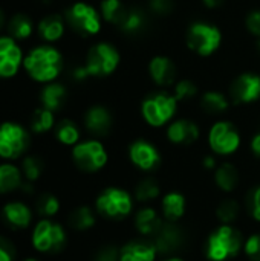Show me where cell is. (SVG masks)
I'll return each mask as SVG.
<instances>
[{"mask_svg":"<svg viewBox=\"0 0 260 261\" xmlns=\"http://www.w3.org/2000/svg\"><path fill=\"white\" fill-rule=\"evenodd\" d=\"M95 223V213L89 206H78L69 216V226L75 231H89Z\"/></svg>","mask_w":260,"mask_h":261,"instance_id":"cell-27","label":"cell"},{"mask_svg":"<svg viewBox=\"0 0 260 261\" xmlns=\"http://www.w3.org/2000/svg\"><path fill=\"white\" fill-rule=\"evenodd\" d=\"M162 261H185L184 258H181L179 255H172V257H164Z\"/></svg>","mask_w":260,"mask_h":261,"instance_id":"cell-48","label":"cell"},{"mask_svg":"<svg viewBox=\"0 0 260 261\" xmlns=\"http://www.w3.org/2000/svg\"><path fill=\"white\" fill-rule=\"evenodd\" d=\"M164 223V217L153 206H143L133 214V226L144 239H152Z\"/></svg>","mask_w":260,"mask_h":261,"instance_id":"cell-16","label":"cell"},{"mask_svg":"<svg viewBox=\"0 0 260 261\" xmlns=\"http://www.w3.org/2000/svg\"><path fill=\"white\" fill-rule=\"evenodd\" d=\"M231 96L239 104H248L260 98V76L256 73H242L231 86Z\"/></svg>","mask_w":260,"mask_h":261,"instance_id":"cell-15","label":"cell"},{"mask_svg":"<svg viewBox=\"0 0 260 261\" xmlns=\"http://www.w3.org/2000/svg\"><path fill=\"white\" fill-rule=\"evenodd\" d=\"M178 99L167 93H155L144 99L143 116L152 127H161L172 119L176 112Z\"/></svg>","mask_w":260,"mask_h":261,"instance_id":"cell-4","label":"cell"},{"mask_svg":"<svg viewBox=\"0 0 260 261\" xmlns=\"http://www.w3.org/2000/svg\"><path fill=\"white\" fill-rule=\"evenodd\" d=\"M84 122H86V128L90 133L97 136H106L112 128V115L109 113L107 109L97 106L86 113Z\"/></svg>","mask_w":260,"mask_h":261,"instance_id":"cell-20","label":"cell"},{"mask_svg":"<svg viewBox=\"0 0 260 261\" xmlns=\"http://www.w3.org/2000/svg\"><path fill=\"white\" fill-rule=\"evenodd\" d=\"M32 243L40 252H60L66 245V232L60 223L44 219L35 226Z\"/></svg>","mask_w":260,"mask_h":261,"instance_id":"cell-6","label":"cell"},{"mask_svg":"<svg viewBox=\"0 0 260 261\" xmlns=\"http://www.w3.org/2000/svg\"><path fill=\"white\" fill-rule=\"evenodd\" d=\"M196 92H198V89H196V86L192 81H187V80L181 81L176 86V99L178 101L190 99V98H193L196 95Z\"/></svg>","mask_w":260,"mask_h":261,"instance_id":"cell-41","label":"cell"},{"mask_svg":"<svg viewBox=\"0 0 260 261\" xmlns=\"http://www.w3.org/2000/svg\"><path fill=\"white\" fill-rule=\"evenodd\" d=\"M21 61V50L12 38H0V76L8 78L15 75Z\"/></svg>","mask_w":260,"mask_h":261,"instance_id":"cell-17","label":"cell"},{"mask_svg":"<svg viewBox=\"0 0 260 261\" xmlns=\"http://www.w3.org/2000/svg\"><path fill=\"white\" fill-rule=\"evenodd\" d=\"M38 31H40V34H41V37L44 40L55 41L63 35L64 24H63V20L58 15H48L40 21Z\"/></svg>","mask_w":260,"mask_h":261,"instance_id":"cell-28","label":"cell"},{"mask_svg":"<svg viewBox=\"0 0 260 261\" xmlns=\"http://www.w3.org/2000/svg\"><path fill=\"white\" fill-rule=\"evenodd\" d=\"M202 109L208 113H222L228 109V101L222 93L208 92L202 96Z\"/></svg>","mask_w":260,"mask_h":261,"instance_id":"cell-32","label":"cell"},{"mask_svg":"<svg viewBox=\"0 0 260 261\" xmlns=\"http://www.w3.org/2000/svg\"><path fill=\"white\" fill-rule=\"evenodd\" d=\"M25 188L20 170L14 165H0V193H11L17 188Z\"/></svg>","mask_w":260,"mask_h":261,"instance_id":"cell-26","label":"cell"},{"mask_svg":"<svg viewBox=\"0 0 260 261\" xmlns=\"http://www.w3.org/2000/svg\"><path fill=\"white\" fill-rule=\"evenodd\" d=\"M150 8L159 15H167L173 9V0H150Z\"/></svg>","mask_w":260,"mask_h":261,"instance_id":"cell-43","label":"cell"},{"mask_svg":"<svg viewBox=\"0 0 260 261\" xmlns=\"http://www.w3.org/2000/svg\"><path fill=\"white\" fill-rule=\"evenodd\" d=\"M72 158L75 165L86 171V173H95L107 164V151L104 150L103 144L98 141H86L81 144H77L72 151Z\"/></svg>","mask_w":260,"mask_h":261,"instance_id":"cell-9","label":"cell"},{"mask_svg":"<svg viewBox=\"0 0 260 261\" xmlns=\"http://www.w3.org/2000/svg\"><path fill=\"white\" fill-rule=\"evenodd\" d=\"M150 240L155 245L161 257H172V255H176L185 246L187 239L179 222L164 220L161 228L156 231V234Z\"/></svg>","mask_w":260,"mask_h":261,"instance_id":"cell-7","label":"cell"},{"mask_svg":"<svg viewBox=\"0 0 260 261\" xmlns=\"http://www.w3.org/2000/svg\"><path fill=\"white\" fill-rule=\"evenodd\" d=\"M93 261H120V248L115 245H106L100 248Z\"/></svg>","mask_w":260,"mask_h":261,"instance_id":"cell-40","label":"cell"},{"mask_svg":"<svg viewBox=\"0 0 260 261\" xmlns=\"http://www.w3.org/2000/svg\"><path fill=\"white\" fill-rule=\"evenodd\" d=\"M202 165L205 170H216V159L213 156H205Z\"/></svg>","mask_w":260,"mask_h":261,"instance_id":"cell-45","label":"cell"},{"mask_svg":"<svg viewBox=\"0 0 260 261\" xmlns=\"http://www.w3.org/2000/svg\"><path fill=\"white\" fill-rule=\"evenodd\" d=\"M245 210L248 216L260 223V185L253 187L245 196Z\"/></svg>","mask_w":260,"mask_h":261,"instance_id":"cell-35","label":"cell"},{"mask_svg":"<svg viewBox=\"0 0 260 261\" xmlns=\"http://www.w3.org/2000/svg\"><path fill=\"white\" fill-rule=\"evenodd\" d=\"M187 211V199L182 193L170 191L161 199V213L167 222H179Z\"/></svg>","mask_w":260,"mask_h":261,"instance_id":"cell-19","label":"cell"},{"mask_svg":"<svg viewBox=\"0 0 260 261\" xmlns=\"http://www.w3.org/2000/svg\"><path fill=\"white\" fill-rule=\"evenodd\" d=\"M159 196H161V185L153 177H146V179L139 180L133 190V199H135V202H138L141 205H147V203L159 199Z\"/></svg>","mask_w":260,"mask_h":261,"instance_id":"cell-24","label":"cell"},{"mask_svg":"<svg viewBox=\"0 0 260 261\" xmlns=\"http://www.w3.org/2000/svg\"><path fill=\"white\" fill-rule=\"evenodd\" d=\"M2 23H3V15H2V12H0V26H2Z\"/></svg>","mask_w":260,"mask_h":261,"instance_id":"cell-49","label":"cell"},{"mask_svg":"<svg viewBox=\"0 0 260 261\" xmlns=\"http://www.w3.org/2000/svg\"><path fill=\"white\" fill-rule=\"evenodd\" d=\"M215 214L221 225H233L241 216V203L233 197H227L218 203Z\"/></svg>","mask_w":260,"mask_h":261,"instance_id":"cell-25","label":"cell"},{"mask_svg":"<svg viewBox=\"0 0 260 261\" xmlns=\"http://www.w3.org/2000/svg\"><path fill=\"white\" fill-rule=\"evenodd\" d=\"M244 254L250 261H260V232L251 234L245 240Z\"/></svg>","mask_w":260,"mask_h":261,"instance_id":"cell-39","label":"cell"},{"mask_svg":"<svg viewBox=\"0 0 260 261\" xmlns=\"http://www.w3.org/2000/svg\"><path fill=\"white\" fill-rule=\"evenodd\" d=\"M9 32L15 38H28L32 32V24L28 17L15 15L9 23Z\"/></svg>","mask_w":260,"mask_h":261,"instance_id":"cell-36","label":"cell"},{"mask_svg":"<svg viewBox=\"0 0 260 261\" xmlns=\"http://www.w3.org/2000/svg\"><path fill=\"white\" fill-rule=\"evenodd\" d=\"M37 213L43 217H52L60 211V202L52 194H41L35 203Z\"/></svg>","mask_w":260,"mask_h":261,"instance_id":"cell-34","label":"cell"},{"mask_svg":"<svg viewBox=\"0 0 260 261\" xmlns=\"http://www.w3.org/2000/svg\"><path fill=\"white\" fill-rule=\"evenodd\" d=\"M244 236L233 225H219L213 229L205 243L208 261H231L244 251Z\"/></svg>","mask_w":260,"mask_h":261,"instance_id":"cell-1","label":"cell"},{"mask_svg":"<svg viewBox=\"0 0 260 261\" xmlns=\"http://www.w3.org/2000/svg\"><path fill=\"white\" fill-rule=\"evenodd\" d=\"M3 219L11 228L21 229V228L29 226L32 214H31V210L26 205H23L20 202H12V203H8L3 208Z\"/></svg>","mask_w":260,"mask_h":261,"instance_id":"cell-23","label":"cell"},{"mask_svg":"<svg viewBox=\"0 0 260 261\" xmlns=\"http://www.w3.org/2000/svg\"><path fill=\"white\" fill-rule=\"evenodd\" d=\"M129 158L130 162L143 171H153L161 165L158 148L144 139H138L129 147Z\"/></svg>","mask_w":260,"mask_h":261,"instance_id":"cell-13","label":"cell"},{"mask_svg":"<svg viewBox=\"0 0 260 261\" xmlns=\"http://www.w3.org/2000/svg\"><path fill=\"white\" fill-rule=\"evenodd\" d=\"M247 28L251 34L260 37V11H253L247 17Z\"/></svg>","mask_w":260,"mask_h":261,"instance_id":"cell-44","label":"cell"},{"mask_svg":"<svg viewBox=\"0 0 260 261\" xmlns=\"http://www.w3.org/2000/svg\"><path fill=\"white\" fill-rule=\"evenodd\" d=\"M54 125V115L48 109L37 110L32 116V130L35 133H43L48 132Z\"/></svg>","mask_w":260,"mask_h":261,"instance_id":"cell-37","label":"cell"},{"mask_svg":"<svg viewBox=\"0 0 260 261\" xmlns=\"http://www.w3.org/2000/svg\"><path fill=\"white\" fill-rule=\"evenodd\" d=\"M251 150H253V153L260 158V133H257L254 138H253V141H251Z\"/></svg>","mask_w":260,"mask_h":261,"instance_id":"cell-46","label":"cell"},{"mask_svg":"<svg viewBox=\"0 0 260 261\" xmlns=\"http://www.w3.org/2000/svg\"><path fill=\"white\" fill-rule=\"evenodd\" d=\"M55 135L58 141L64 145H74L78 142V138H80L78 128L72 121H61L57 127Z\"/></svg>","mask_w":260,"mask_h":261,"instance_id":"cell-33","label":"cell"},{"mask_svg":"<svg viewBox=\"0 0 260 261\" xmlns=\"http://www.w3.org/2000/svg\"><path fill=\"white\" fill-rule=\"evenodd\" d=\"M97 211L110 220H123L129 217L133 213L135 208V199L133 194L129 191L118 188V187H109L100 193L95 202Z\"/></svg>","mask_w":260,"mask_h":261,"instance_id":"cell-2","label":"cell"},{"mask_svg":"<svg viewBox=\"0 0 260 261\" xmlns=\"http://www.w3.org/2000/svg\"><path fill=\"white\" fill-rule=\"evenodd\" d=\"M21 168H23V174H25L28 184H31V182H35L41 176V173H43V162L38 158H35V156H29V158H26L23 161Z\"/></svg>","mask_w":260,"mask_h":261,"instance_id":"cell-38","label":"cell"},{"mask_svg":"<svg viewBox=\"0 0 260 261\" xmlns=\"http://www.w3.org/2000/svg\"><path fill=\"white\" fill-rule=\"evenodd\" d=\"M15 258V246L12 242L0 236V261H14Z\"/></svg>","mask_w":260,"mask_h":261,"instance_id":"cell-42","label":"cell"},{"mask_svg":"<svg viewBox=\"0 0 260 261\" xmlns=\"http://www.w3.org/2000/svg\"><path fill=\"white\" fill-rule=\"evenodd\" d=\"M150 75L159 86H169L176 78V66L167 57H155L150 61Z\"/></svg>","mask_w":260,"mask_h":261,"instance_id":"cell-21","label":"cell"},{"mask_svg":"<svg viewBox=\"0 0 260 261\" xmlns=\"http://www.w3.org/2000/svg\"><path fill=\"white\" fill-rule=\"evenodd\" d=\"M222 35L221 31L208 23H195L188 28L187 44L188 47L199 55H211L221 44Z\"/></svg>","mask_w":260,"mask_h":261,"instance_id":"cell-5","label":"cell"},{"mask_svg":"<svg viewBox=\"0 0 260 261\" xmlns=\"http://www.w3.org/2000/svg\"><path fill=\"white\" fill-rule=\"evenodd\" d=\"M66 98V90L61 84H49L41 92V102L48 110H57L61 107Z\"/></svg>","mask_w":260,"mask_h":261,"instance_id":"cell-29","label":"cell"},{"mask_svg":"<svg viewBox=\"0 0 260 261\" xmlns=\"http://www.w3.org/2000/svg\"><path fill=\"white\" fill-rule=\"evenodd\" d=\"M144 24H146V15L139 9L127 8V11L123 15L118 28L127 34H136L144 28Z\"/></svg>","mask_w":260,"mask_h":261,"instance_id":"cell-30","label":"cell"},{"mask_svg":"<svg viewBox=\"0 0 260 261\" xmlns=\"http://www.w3.org/2000/svg\"><path fill=\"white\" fill-rule=\"evenodd\" d=\"M257 47H259V50H260V37H259V40H257Z\"/></svg>","mask_w":260,"mask_h":261,"instance_id":"cell-51","label":"cell"},{"mask_svg":"<svg viewBox=\"0 0 260 261\" xmlns=\"http://www.w3.org/2000/svg\"><path fill=\"white\" fill-rule=\"evenodd\" d=\"M127 11V6H124L120 0H103L101 2V12H103V17L110 21V23H115L116 26L120 24L123 15L126 14Z\"/></svg>","mask_w":260,"mask_h":261,"instance_id":"cell-31","label":"cell"},{"mask_svg":"<svg viewBox=\"0 0 260 261\" xmlns=\"http://www.w3.org/2000/svg\"><path fill=\"white\" fill-rule=\"evenodd\" d=\"M159 257L149 239H133L120 248V261H156Z\"/></svg>","mask_w":260,"mask_h":261,"instance_id":"cell-14","label":"cell"},{"mask_svg":"<svg viewBox=\"0 0 260 261\" xmlns=\"http://www.w3.org/2000/svg\"><path fill=\"white\" fill-rule=\"evenodd\" d=\"M202 2H204V5H205L207 8H218V6L222 5L224 0H202Z\"/></svg>","mask_w":260,"mask_h":261,"instance_id":"cell-47","label":"cell"},{"mask_svg":"<svg viewBox=\"0 0 260 261\" xmlns=\"http://www.w3.org/2000/svg\"><path fill=\"white\" fill-rule=\"evenodd\" d=\"M239 180H241V176H239V170L236 168V165L230 162H224L219 167H216L215 184L222 193H227V194L233 193L238 188Z\"/></svg>","mask_w":260,"mask_h":261,"instance_id":"cell-22","label":"cell"},{"mask_svg":"<svg viewBox=\"0 0 260 261\" xmlns=\"http://www.w3.org/2000/svg\"><path fill=\"white\" fill-rule=\"evenodd\" d=\"M118 63H120L118 50L107 43H98L89 50L84 67L87 73L92 76H106L116 69Z\"/></svg>","mask_w":260,"mask_h":261,"instance_id":"cell-8","label":"cell"},{"mask_svg":"<svg viewBox=\"0 0 260 261\" xmlns=\"http://www.w3.org/2000/svg\"><path fill=\"white\" fill-rule=\"evenodd\" d=\"M61 55L49 46L37 47L25 60V67L29 75L37 81H51L57 78L61 70Z\"/></svg>","mask_w":260,"mask_h":261,"instance_id":"cell-3","label":"cell"},{"mask_svg":"<svg viewBox=\"0 0 260 261\" xmlns=\"http://www.w3.org/2000/svg\"><path fill=\"white\" fill-rule=\"evenodd\" d=\"M167 138L172 144H176V145H192L199 138V128L192 121L179 119L169 125Z\"/></svg>","mask_w":260,"mask_h":261,"instance_id":"cell-18","label":"cell"},{"mask_svg":"<svg viewBox=\"0 0 260 261\" xmlns=\"http://www.w3.org/2000/svg\"><path fill=\"white\" fill-rule=\"evenodd\" d=\"M29 145L28 133L17 124L5 122L0 125V156L15 159L25 153Z\"/></svg>","mask_w":260,"mask_h":261,"instance_id":"cell-11","label":"cell"},{"mask_svg":"<svg viewBox=\"0 0 260 261\" xmlns=\"http://www.w3.org/2000/svg\"><path fill=\"white\" fill-rule=\"evenodd\" d=\"M208 144L215 153L221 156H228L239 148L241 135L231 122L221 121L211 127L208 133Z\"/></svg>","mask_w":260,"mask_h":261,"instance_id":"cell-10","label":"cell"},{"mask_svg":"<svg viewBox=\"0 0 260 261\" xmlns=\"http://www.w3.org/2000/svg\"><path fill=\"white\" fill-rule=\"evenodd\" d=\"M70 26L84 35H92L100 31V18L97 11L86 3H75L66 14Z\"/></svg>","mask_w":260,"mask_h":261,"instance_id":"cell-12","label":"cell"},{"mask_svg":"<svg viewBox=\"0 0 260 261\" xmlns=\"http://www.w3.org/2000/svg\"><path fill=\"white\" fill-rule=\"evenodd\" d=\"M23 261H38V260H35V258H26V260H23Z\"/></svg>","mask_w":260,"mask_h":261,"instance_id":"cell-50","label":"cell"}]
</instances>
